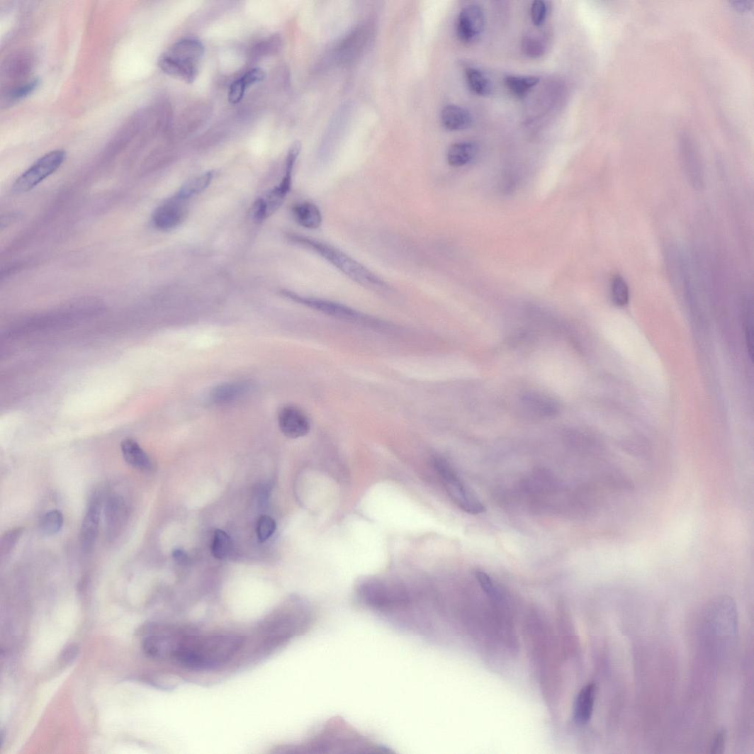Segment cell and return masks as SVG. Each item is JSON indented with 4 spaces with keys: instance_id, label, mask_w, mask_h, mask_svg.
<instances>
[{
    "instance_id": "6da1fadb",
    "label": "cell",
    "mask_w": 754,
    "mask_h": 754,
    "mask_svg": "<svg viewBox=\"0 0 754 754\" xmlns=\"http://www.w3.org/2000/svg\"><path fill=\"white\" fill-rule=\"evenodd\" d=\"M244 639L230 633H201L184 627L172 661L193 670H208L228 663L241 649Z\"/></svg>"
},
{
    "instance_id": "7a4b0ae2",
    "label": "cell",
    "mask_w": 754,
    "mask_h": 754,
    "mask_svg": "<svg viewBox=\"0 0 754 754\" xmlns=\"http://www.w3.org/2000/svg\"><path fill=\"white\" fill-rule=\"evenodd\" d=\"M290 240L298 246L316 253L357 284L378 292L390 291L386 282L381 278L362 265L361 262L344 252L332 247L331 244L298 235H291Z\"/></svg>"
},
{
    "instance_id": "3957f363",
    "label": "cell",
    "mask_w": 754,
    "mask_h": 754,
    "mask_svg": "<svg viewBox=\"0 0 754 754\" xmlns=\"http://www.w3.org/2000/svg\"><path fill=\"white\" fill-rule=\"evenodd\" d=\"M204 52V45L201 41L186 38L164 52L159 59L158 65L169 77L193 84L198 77Z\"/></svg>"
},
{
    "instance_id": "277c9868",
    "label": "cell",
    "mask_w": 754,
    "mask_h": 754,
    "mask_svg": "<svg viewBox=\"0 0 754 754\" xmlns=\"http://www.w3.org/2000/svg\"><path fill=\"white\" fill-rule=\"evenodd\" d=\"M446 491L452 500L463 512L471 515H479L485 512V507L476 495L463 484L454 468L444 458H437L433 461Z\"/></svg>"
},
{
    "instance_id": "5b68a950",
    "label": "cell",
    "mask_w": 754,
    "mask_h": 754,
    "mask_svg": "<svg viewBox=\"0 0 754 754\" xmlns=\"http://www.w3.org/2000/svg\"><path fill=\"white\" fill-rule=\"evenodd\" d=\"M282 294L293 300L295 303L305 305L329 316L346 320V322H348L370 327H380L382 326V323L380 320L371 317L348 306L334 303V301L317 298L306 297L288 291H282Z\"/></svg>"
},
{
    "instance_id": "8992f818",
    "label": "cell",
    "mask_w": 754,
    "mask_h": 754,
    "mask_svg": "<svg viewBox=\"0 0 754 754\" xmlns=\"http://www.w3.org/2000/svg\"><path fill=\"white\" fill-rule=\"evenodd\" d=\"M66 159L62 150H55L35 161L26 172L15 181L13 190L17 193H23L33 190L36 186L57 171Z\"/></svg>"
},
{
    "instance_id": "52a82bcc",
    "label": "cell",
    "mask_w": 754,
    "mask_h": 754,
    "mask_svg": "<svg viewBox=\"0 0 754 754\" xmlns=\"http://www.w3.org/2000/svg\"><path fill=\"white\" fill-rule=\"evenodd\" d=\"M485 18L483 9L476 4L463 7L456 23L458 39L464 44H471L478 40L483 32Z\"/></svg>"
},
{
    "instance_id": "ba28073f",
    "label": "cell",
    "mask_w": 754,
    "mask_h": 754,
    "mask_svg": "<svg viewBox=\"0 0 754 754\" xmlns=\"http://www.w3.org/2000/svg\"><path fill=\"white\" fill-rule=\"evenodd\" d=\"M176 195L160 205L153 215V223L161 231H171L177 227L186 215V203Z\"/></svg>"
},
{
    "instance_id": "9c48e42d",
    "label": "cell",
    "mask_w": 754,
    "mask_h": 754,
    "mask_svg": "<svg viewBox=\"0 0 754 754\" xmlns=\"http://www.w3.org/2000/svg\"><path fill=\"white\" fill-rule=\"evenodd\" d=\"M278 422L283 434L290 439L304 437L310 430V422L306 414L293 406L280 410Z\"/></svg>"
},
{
    "instance_id": "30bf717a",
    "label": "cell",
    "mask_w": 754,
    "mask_h": 754,
    "mask_svg": "<svg viewBox=\"0 0 754 754\" xmlns=\"http://www.w3.org/2000/svg\"><path fill=\"white\" fill-rule=\"evenodd\" d=\"M128 518V507L125 499L113 495L105 506L106 534L110 541L116 539L122 532Z\"/></svg>"
},
{
    "instance_id": "8fae6325",
    "label": "cell",
    "mask_w": 754,
    "mask_h": 754,
    "mask_svg": "<svg viewBox=\"0 0 754 754\" xmlns=\"http://www.w3.org/2000/svg\"><path fill=\"white\" fill-rule=\"evenodd\" d=\"M100 520L101 506L98 500H94L88 508L81 527L80 542L84 553L91 552L96 544Z\"/></svg>"
},
{
    "instance_id": "7c38bea8",
    "label": "cell",
    "mask_w": 754,
    "mask_h": 754,
    "mask_svg": "<svg viewBox=\"0 0 754 754\" xmlns=\"http://www.w3.org/2000/svg\"><path fill=\"white\" fill-rule=\"evenodd\" d=\"M120 448L125 461L131 467L145 473L154 470L152 459L135 440L124 439L121 442Z\"/></svg>"
},
{
    "instance_id": "4fadbf2b",
    "label": "cell",
    "mask_w": 754,
    "mask_h": 754,
    "mask_svg": "<svg viewBox=\"0 0 754 754\" xmlns=\"http://www.w3.org/2000/svg\"><path fill=\"white\" fill-rule=\"evenodd\" d=\"M597 687L594 683L583 687L574 706V720L578 724H587L593 714Z\"/></svg>"
},
{
    "instance_id": "5bb4252c",
    "label": "cell",
    "mask_w": 754,
    "mask_h": 754,
    "mask_svg": "<svg viewBox=\"0 0 754 754\" xmlns=\"http://www.w3.org/2000/svg\"><path fill=\"white\" fill-rule=\"evenodd\" d=\"M266 78V72L259 67L244 73L240 79L231 84L228 96L230 103L233 105L239 103L250 86L263 81Z\"/></svg>"
},
{
    "instance_id": "9a60e30c",
    "label": "cell",
    "mask_w": 754,
    "mask_h": 754,
    "mask_svg": "<svg viewBox=\"0 0 754 754\" xmlns=\"http://www.w3.org/2000/svg\"><path fill=\"white\" fill-rule=\"evenodd\" d=\"M249 390V385L244 382L224 383L213 390L210 399L217 405H227L240 400Z\"/></svg>"
},
{
    "instance_id": "2e32d148",
    "label": "cell",
    "mask_w": 754,
    "mask_h": 754,
    "mask_svg": "<svg viewBox=\"0 0 754 754\" xmlns=\"http://www.w3.org/2000/svg\"><path fill=\"white\" fill-rule=\"evenodd\" d=\"M478 145L476 142H456L449 147L446 159L450 166L461 167L473 162L478 154Z\"/></svg>"
},
{
    "instance_id": "e0dca14e",
    "label": "cell",
    "mask_w": 754,
    "mask_h": 754,
    "mask_svg": "<svg viewBox=\"0 0 754 754\" xmlns=\"http://www.w3.org/2000/svg\"><path fill=\"white\" fill-rule=\"evenodd\" d=\"M441 119L443 125L449 130H462L473 125L469 111L456 105L446 106L441 111Z\"/></svg>"
},
{
    "instance_id": "ac0fdd59",
    "label": "cell",
    "mask_w": 754,
    "mask_h": 754,
    "mask_svg": "<svg viewBox=\"0 0 754 754\" xmlns=\"http://www.w3.org/2000/svg\"><path fill=\"white\" fill-rule=\"evenodd\" d=\"M296 221L308 230L318 229L322 223V215L318 207L310 202L296 204L293 209Z\"/></svg>"
},
{
    "instance_id": "d6986e66",
    "label": "cell",
    "mask_w": 754,
    "mask_h": 754,
    "mask_svg": "<svg viewBox=\"0 0 754 754\" xmlns=\"http://www.w3.org/2000/svg\"><path fill=\"white\" fill-rule=\"evenodd\" d=\"M465 75L469 89L477 96L486 97L492 93L491 81L479 69L467 67L465 69Z\"/></svg>"
},
{
    "instance_id": "ffe728a7",
    "label": "cell",
    "mask_w": 754,
    "mask_h": 754,
    "mask_svg": "<svg viewBox=\"0 0 754 754\" xmlns=\"http://www.w3.org/2000/svg\"><path fill=\"white\" fill-rule=\"evenodd\" d=\"M540 81L537 77H522V75H508L504 79L505 86L515 97L522 99L536 87Z\"/></svg>"
},
{
    "instance_id": "44dd1931",
    "label": "cell",
    "mask_w": 754,
    "mask_h": 754,
    "mask_svg": "<svg viewBox=\"0 0 754 754\" xmlns=\"http://www.w3.org/2000/svg\"><path fill=\"white\" fill-rule=\"evenodd\" d=\"M213 176V173L209 171L187 181L181 186L176 196L186 201L200 194L210 186Z\"/></svg>"
},
{
    "instance_id": "7402d4cb",
    "label": "cell",
    "mask_w": 754,
    "mask_h": 754,
    "mask_svg": "<svg viewBox=\"0 0 754 754\" xmlns=\"http://www.w3.org/2000/svg\"><path fill=\"white\" fill-rule=\"evenodd\" d=\"M364 29L358 28L351 33L347 39L342 44L340 47L341 59L349 60L353 58L356 53L361 50L365 42Z\"/></svg>"
},
{
    "instance_id": "603a6c76",
    "label": "cell",
    "mask_w": 754,
    "mask_h": 754,
    "mask_svg": "<svg viewBox=\"0 0 754 754\" xmlns=\"http://www.w3.org/2000/svg\"><path fill=\"white\" fill-rule=\"evenodd\" d=\"M612 297L619 307L626 306L629 301V288L626 281L621 276H615L611 285Z\"/></svg>"
},
{
    "instance_id": "cb8c5ba5",
    "label": "cell",
    "mask_w": 754,
    "mask_h": 754,
    "mask_svg": "<svg viewBox=\"0 0 754 754\" xmlns=\"http://www.w3.org/2000/svg\"><path fill=\"white\" fill-rule=\"evenodd\" d=\"M63 514L59 510H52L45 514L40 522L42 531L52 536L58 534L64 525Z\"/></svg>"
},
{
    "instance_id": "d4e9b609",
    "label": "cell",
    "mask_w": 754,
    "mask_h": 754,
    "mask_svg": "<svg viewBox=\"0 0 754 754\" xmlns=\"http://www.w3.org/2000/svg\"><path fill=\"white\" fill-rule=\"evenodd\" d=\"M23 527H16L5 533L0 541V557L4 562L15 548V546L23 534Z\"/></svg>"
},
{
    "instance_id": "484cf974",
    "label": "cell",
    "mask_w": 754,
    "mask_h": 754,
    "mask_svg": "<svg viewBox=\"0 0 754 754\" xmlns=\"http://www.w3.org/2000/svg\"><path fill=\"white\" fill-rule=\"evenodd\" d=\"M232 541L229 535L223 531L217 530L213 544L214 556L218 559H224L230 555Z\"/></svg>"
},
{
    "instance_id": "4316f807",
    "label": "cell",
    "mask_w": 754,
    "mask_h": 754,
    "mask_svg": "<svg viewBox=\"0 0 754 754\" xmlns=\"http://www.w3.org/2000/svg\"><path fill=\"white\" fill-rule=\"evenodd\" d=\"M522 49L524 53L531 59L540 58L545 53L544 43L539 38L532 35H527L523 37Z\"/></svg>"
},
{
    "instance_id": "83f0119b",
    "label": "cell",
    "mask_w": 754,
    "mask_h": 754,
    "mask_svg": "<svg viewBox=\"0 0 754 754\" xmlns=\"http://www.w3.org/2000/svg\"><path fill=\"white\" fill-rule=\"evenodd\" d=\"M276 529V524L272 518L269 516L261 517L257 525V534L259 541L260 542L267 541L274 534Z\"/></svg>"
},
{
    "instance_id": "f1b7e54d",
    "label": "cell",
    "mask_w": 754,
    "mask_h": 754,
    "mask_svg": "<svg viewBox=\"0 0 754 754\" xmlns=\"http://www.w3.org/2000/svg\"><path fill=\"white\" fill-rule=\"evenodd\" d=\"M39 81L33 79L26 84L17 86L9 91L8 99L12 102L26 99L29 94L33 92L38 86H39Z\"/></svg>"
},
{
    "instance_id": "f546056e",
    "label": "cell",
    "mask_w": 754,
    "mask_h": 754,
    "mask_svg": "<svg viewBox=\"0 0 754 754\" xmlns=\"http://www.w3.org/2000/svg\"><path fill=\"white\" fill-rule=\"evenodd\" d=\"M548 15V6L541 0H537L532 4L531 9V20L534 25L541 27L546 21Z\"/></svg>"
},
{
    "instance_id": "4dcf8cb0",
    "label": "cell",
    "mask_w": 754,
    "mask_h": 754,
    "mask_svg": "<svg viewBox=\"0 0 754 754\" xmlns=\"http://www.w3.org/2000/svg\"><path fill=\"white\" fill-rule=\"evenodd\" d=\"M476 578L481 586L483 590L490 597L493 598H497L498 594L495 584L488 574L485 573L478 570L476 572Z\"/></svg>"
},
{
    "instance_id": "1f68e13d",
    "label": "cell",
    "mask_w": 754,
    "mask_h": 754,
    "mask_svg": "<svg viewBox=\"0 0 754 754\" xmlns=\"http://www.w3.org/2000/svg\"><path fill=\"white\" fill-rule=\"evenodd\" d=\"M79 648L77 645H69L62 651L60 660L64 665H69L74 661L79 655Z\"/></svg>"
},
{
    "instance_id": "d6a6232c",
    "label": "cell",
    "mask_w": 754,
    "mask_h": 754,
    "mask_svg": "<svg viewBox=\"0 0 754 754\" xmlns=\"http://www.w3.org/2000/svg\"><path fill=\"white\" fill-rule=\"evenodd\" d=\"M726 741V733L724 730L721 731L716 737L710 747V753L719 754L724 753Z\"/></svg>"
},
{
    "instance_id": "836d02e7",
    "label": "cell",
    "mask_w": 754,
    "mask_h": 754,
    "mask_svg": "<svg viewBox=\"0 0 754 754\" xmlns=\"http://www.w3.org/2000/svg\"><path fill=\"white\" fill-rule=\"evenodd\" d=\"M173 557L174 560L179 564H185L188 561L186 554L181 550H176L174 551Z\"/></svg>"
},
{
    "instance_id": "e575fe53",
    "label": "cell",
    "mask_w": 754,
    "mask_h": 754,
    "mask_svg": "<svg viewBox=\"0 0 754 754\" xmlns=\"http://www.w3.org/2000/svg\"><path fill=\"white\" fill-rule=\"evenodd\" d=\"M751 2L747 1V0H740V1L733 2V7L738 10H747L751 7Z\"/></svg>"
}]
</instances>
